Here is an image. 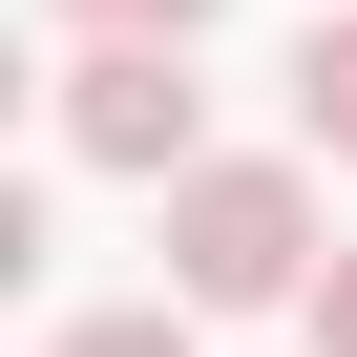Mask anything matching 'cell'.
I'll return each instance as SVG.
<instances>
[{
	"instance_id": "6da1fadb",
	"label": "cell",
	"mask_w": 357,
	"mask_h": 357,
	"mask_svg": "<svg viewBox=\"0 0 357 357\" xmlns=\"http://www.w3.org/2000/svg\"><path fill=\"white\" fill-rule=\"evenodd\" d=\"M336 231H315V168L294 147H211L190 190H168V294L190 315H315Z\"/></svg>"
},
{
	"instance_id": "277c9868",
	"label": "cell",
	"mask_w": 357,
	"mask_h": 357,
	"mask_svg": "<svg viewBox=\"0 0 357 357\" xmlns=\"http://www.w3.org/2000/svg\"><path fill=\"white\" fill-rule=\"evenodd\" d=\"M43 357H190V294H126V315H63Z\"/></svg>"
},
{
	"instance_id": "3957f363",
	"label": "cell",
	"mask_w": 357,
	"mask_h": 357,
	"mask_svg": "<svg viewBox=\"0 0 357 357\" xmlns=\"http://www.w3.org/2000/svg\"><path fill=\"white\" fill-rule=\"evenodd\" d=\"M294 147H315V168H357V22H315V43H294Z\"/></svg>"
},
{
	"instance_id": "8992f818",
	"label": "cell",
	"mask_w": 357,
	"mask_h": 357,
	"mask_svg": "<svg viewBox=\"0 0 357 357\" xmlns=\"http://www.w3.org/2000/svg\"><path fill=\"white\" fill-rule=\"evenodd\" d=\"M315 357H357V252H336V273H315Z\"/></svg>"
},
{
	"instance_id": "5b68a950",
	"label": "cell",
	"mask_w": 357,
	"mask_h": 357,
	"mask_svg": "<svg viewBox=\"0 0 357 357\" xmlns=\"http://www.w3.org/2000/svg\"><path fill=\"white\" fill-rule=\"evenodd\" d=\"M84 43H211V0H63Z\"/></svg>"
},
{
	"instance_id": "7a4b0ae2",
	"label": "cell",
	"mask_w": 357,
	"mask_h": 357,
	"mask_svg": "<svg viewBox=\"0 0 357 357\" xmlns=\"http://www.w3.org/2000/svg\"><path fill=\"white\" fill-rule=\"evenodd\" d=\"M63 168H126V190H190V168H211L190 43H84V63H63Z\"/></svg>"
}]
</instances>
